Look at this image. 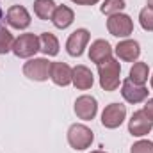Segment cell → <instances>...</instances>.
Returning a JSON list of instances; mask_svg holds the SVG:
<instances>
[{"label":"cell","mask_w":153,"mask_h":153,"mask_svg":"<svg viewBox=\"0 0 153 153\" xmlns=\"http://www.w3.org/2000/svg\"><path fill=\"white\" fill-rule=\"evenodd\" d=\"M98 71H100V85L105 91H114L119 85V62L114 59H109L102 64H98Z\"/></svg>","instance_id":"6da1fadb"},{"label":"cell","mask_w":153,"mask_h":153,"mask_svg":"<svg viewBox=\"0 0 153 153\" xmlns=\"http://www.w3.org/2000/svg\"><path fill=\"white\" fill-rule=\"evenodd\" d=\"M68 143L75 150H85L93 143V132L85 125H73L68 130Z\"/></svg>","instance_id":"7a4b0ae2"},{"label":"cell","mask_w":153,"mask_h":153,"mask_svg":"<svg viewBox=\"0 0 153 153\" xmlns=\"http://www.w3.org/2000/svg\"><path fill=\"white\" fill-rule=\"evenodd\" d=\"M107 29L116 38H128L132 34V30H134V23H132L130 16L117 13V14H112L107 20Z\"/></svg>","instance_id":"3957f363"},{"label":"cell","mask_w":153,"mask_h":153,"mask_svg":"<svg viewBox=\"0 0 153 153\" xmlns=\"http://www.w3.org/2000/svg\"><path fill=\"white\" fill-rule=\"evenodd\" d=\"M39 50V38L34 34H22L18 39H14L13 52L18 57H32Z\"/></svg>","instance_id":"277c9868"},{"label":"cell","mask_w":153,"mask_h":153,"mask_svg":"<svg viewBox=\"0 0 153 153\" xmlns=\"http://www.w3.org/2000/svg\"><path fill=\"white\" fill-rule=\"evenodd\" d=\"M50 64L46 59H30L25 66H23V73L25 76L32 78V80H38L43 82L50 76Z\"/></svg>","instance_id":"5b68a950"},{"label":"cell","mask_w":153,"mask_h":153,"mask_svg":"<svg viewBox=\"0 0 153 153\" xmlns=\"http://www.w3.org/2000/svg\"><path fill=\"white\" fill-rule=\"evenodd\" d=\"M125 116H126V107L125 105H121V103H111V105L105 107V111L102 114V123L107 128H117L123 123Z\"/></svg>","instance_id":"8992f818"},{"label":"cell","mask_w":153,"mask_h":153,"mask_svg":"<svg viewBox=\"0 0 153 153\" xmlns=\"http://www.w3.org/2000/svg\"><path fill=\"white\" fill-rule=\"evenodd\" d=\"M152 128H153V121L144 114V111H137V112H134L132 119H130V123H128V130H130L132 135H135V137H143V135H146Z\"/></svg>","instance_id":"52a82bcc"},{"label":"cell","mask_w":153,"mask_h":153,"mask_svg":"<svg viewBox=\"0 0 153 153\" xmlns=\"http://www.w3.org/2000/svg\"><path fill=\"white\" fill-rule=\"evenodd\" d=\"M121 94H123V98H125L128 103H139V102H143V100L148 98V89H146L144 85L134 84V82L128 78V80H125L123 85H121Z\"/></svg>","instance_id":"ba28073f"},{"label":"cell","mask_w":153,"mask_h":153,"mask_svg":"<svg viewBox=\"0 0 153 153\" xmlns=\"http://www.w3.org/2000/svg\"><path fill=\"white\" fill-rule=\"evenodd\" d=\"M89 41V32L85 29H78L75 30L70 38H68V43H66V48H68V53L73 55V57H78L84 53V48Z\"/></svg>","instance_id":"9c48e42d"},{"label":"cell","mask_w":153,"mask_h":153,"mask_svg":"<svg viewBox=\"0 0 153 153\" xmlns=\"http://www.w3.org/2000/svg\"><path fill=\"white\" fill-rule=\"evenodd\" d=\"M7 23L14 29H27L30 25V14L27 13L25 7L22 5H13L9 11H7Z\"/></svg>","instance_id":"30bf717a"},{"label":"cell","mask_w":153,"mask_h":153,"mask_svg":"<svg viewBox=\"0 0 153 153\" xmlns=\"http://www.w3.org/2000/svg\"><path fill=\"white\" fill-rule=\"evenodd\" d=\"M98 111V105H96V100L93 96H80L76 98L75 102V112L80 119H93L96 116Z\"/></svg>","instance_id":"8fae6325"},{"label":"cell","mask_w":153,"mask_h":153,"mask_svg":"<svg viewBox=\"0 0 153 153\" xmlns=\"http://www.w3.org/2000/svg\"><path fill=\"white\" fill-rule=\"evenodd\" d=\"M111 55H112V48H111V45H109L107 41H103V39H96V41L91 45V48H89V59H91L93 62H96V64H102V62L109 61Z\"/></svg>","instance_id":"7c38bea8"},{"label":"cell","mask_w":153,"mask_h":153,"mask_svg":"<svg viewBox=\"0 0 153 153\" xmlns=\"http://www.w3.org/2000/svg\"><path fill=\"white\" fill-rule=\"evenodd\" d=\"M71 73H73V70L66 62H52L50 64V78L57 85H68L71 82Z\"/></svg>","instance_id":"4fadbf2b"},{"label":"cell","mask_w":153,"mask_h":153,"mask_svg":"<svg viewBox=\"0 0 153 153\" xmlns=\"http://www.w3.org/2000/svg\"><path fill=\"white\" fill-rule=\"evenodd\" d=\"M116 53L123 61H135L139 57V53H141V48H139V43L137 41L125 39V41H121L116 46Z\"/></svg>","instance_id":"5bb4252c"},{"label":"cell","mask_w":153,"mask_h":153,"mask_svg":"<svg viewBox=\"0 0 153 153\" xmlns=\"http://www.w3.org/2000/svg\"><path fill=\"white\" fill-rule=\"evenodd\" d=\"M73 20H75V14H73V11H71L70 7H66V5L55 7L53 16H52V22H53V25H55L57 29H66V27H70V25L73 23Z\"/></svg>","instance_id":"9a60e30c"},{"label":"cell","mask_w":153,"mask_h":153,"mask_svg":"<svg viewBox=\"0 0 153 153\" xmlns=\"http://www.w3.org/2000/svg\"><path fill=\"white\" fill-rule=\"evenodd\" d=\"M71 82L78 89H89L93 85V73L85 66H76L71 73Z\"/></svg>","instance_id":"2e32d148"},{"label":"cell","mask_w":153,"mask_h":153,"mask_svg":"<svg viewBox=\"0 0 153 153\" xmlns=\"http://www.w3.org/2000/svg\"><path fill=\"white\" fill-rule=\"evenodd\" d=\"M39 50L45 53V55H57L59 52V41L53 34L50 32H43L39 36Z\"/></svg>","instance_id":"e0dca14e"},{"label":"cell","mask_w":153,"mask_h":153,"mask_svg":"<svg viewBox=\"0 0 153 153\" xmlns=\"http://www.w3.org/2000/svg\"><path fill=\"white\" fill-rule=\"evenodd\" d=\"M53 11H55L53 0H36L34 2V13L41 20H52Z\"/></svg>","instance_id":"ac0fdd59"},{"label":"cell","mask_w":153,"mask_h":153,"mask_svg":"<svg viewBox=\"0 0 153 153\" xmlns=\"http://www.w3.org/2000/svg\"><path fill=\"white\" fill-rule=\"evenodd\" d=\"M130 80L137 85H144L148 80V64L146 62H135L130 70Z\"/></svg>","instance_id":"d6986e66"},{"label":"cell","mask_w":153,"mask_h":153,"mask_svg":"<svg viewBox=\"0 0 153 153\" xmlns=\"http://www.w3.org/2000/svg\"><path fill=\"white\" fill-rule=\"evenodd\" d=\"M13 45H14V39H13V34L0 27V53H7L9 50H13Z\"/></svg>","instance_id":"ffe728a7"},{"label":"cell","mask_w":153,"mask_h":153,"mask_svg":"<svg viewBox=\"0 0 153 153\" xmlns=\"http://www.w3.org/2000/svg\"><path fill=\"white\" fill-rule=\"evenodd\" d=\"M123 7H125V0H105L102 5V13L112 16V14H117Z\"/></svg>","instance_id":"44dd1931"},{"label":"cell","mask_w":153,"mask_h":153,"mask_svg":"<svg viewBox=\"0 0 153 153\" xmlns=\"http://www.w3.org/2000/svg\"><path fill=\"white\" fill-rule=\"evenodd\" d=\"M141 20V27L144 30H153V9L152 7H144L139 14Z\"/></svg>","instance_id":"7402d4cb"},{"label":"cell","mask_w":153,"mask_h":153,"mask_svg":"<svg viewBox=\"0 0 153 153\" xmlns=\"http://www.w3.org/2000/svg\"><path fill=\"white\" fill-rule=\"evenodd\" d=\"M130 153H153V143L150 141H139L132 146Z\"/></svg>","instance_id":"603a6c76"},{"label":"cell","mask_w":153,"mask_h":153,"mask_svg":"<svg viewBox=\"0 0 153 153\" xmlns=\"http://www.w3.org/2000/svg\"><path fill=\"white\" fill-rule=\"evenodd\" d=\"M143 111H144V114H146L153 121V98L146 102V105H144V109H143Z\"/></svg>","instance_id":"cb8c5ba5"},{"label":"cell","mask_w":153,"mask_h":153,"mask_svg":"<svg viewBox=\"0 0 153 153\" xmlns=\"http://www.w3.org/2000/svg\"><path fill=\"white\" fill-rule=\"evenodd\" d=\"M71 2H75V4H80V5H93V4H96L98 0H71Z\"/></svg>","instance_id":"d4e9b609"},{"label":"cell","mask_w":153,"mask_h":153,"mask_svg":"<svg viewBox=\"0 0 153 153\" xmlns=\"http://www.w3.org/2000/svg\"><path fill=\"white\" fill-rule=\"evenodd\" d=\"M2 18H4V13H2V9H0V27H2Z\"/></svg>","instance_id":"484cf974"},{"label":"cell","mask_w":153,"mask_h":153,"mask_svg":"<svg viewBox=\"0 0 153 153\" xmlns=\"http://www.w3.org/2000/svg\"><path fill=\"white\" fill-rule=\"evenodd\" d=\"M148 7H152L153 9V0H148Z\"/></svg>","instance_id":"4316f807"},{"label":"cell","mask_w":153,"mask_h":153,"mask_svg":"<svg viewBox=\"0 0 153 153\" xmlns=\"http://www.w3.org/2000/svg\"><path fill=\"white\" fill-rule=\"evenodd\" d=\"M93 153H105V152H93Z\"/></svg>","instance_id":"83f0119b"},{"label":"cell","mask_w":153,"mask_h":153,"mask_svg":"<svg viewBox=\"0 0 153 153\" xmlns=\"http://www.w3.org/2000/svg\"><path fill=\"white\" fill-rule=\"evenodd\" d=\"M152 87H153V76H152Z\"/></svg>","instance_id":"f1b7e54d"}]
</instances>
